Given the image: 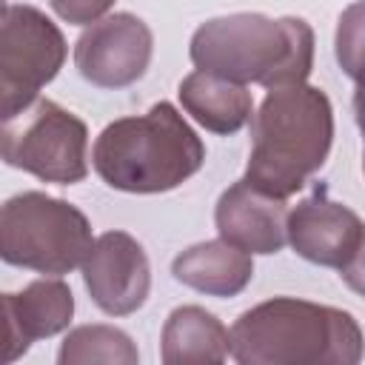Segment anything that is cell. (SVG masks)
Returning <instances> with one entry per match:
<instances>
[{
  "mask_svg": "<svg viewBox=\"0 0 365 365\" xmlns=\"http://www.w3.org/2000/svg\"><path fill=\"white\" fill-rule=\"evenodd\" d=\"M339 277H342V282H345L354 294L365 297V228H362V237H359L356 251H354L351 259L339 268Z\"/></svg>",
  "mask_w": 365,
  "mask_h": 365,
  "instance_id": "obj_19",
  "label": "cell"
},
{
  "mask_svg": "<svg viewBox=\"0 0 365 365\" xmlns=\"http://www.w3.org/2000/svg\"><path fill=\"white\" fill-rule=\"evenodd\" d=\"M334 143V106L308 83L271 88L251 117L245 180L279 200L294 197L314 177Z\"/></svg>",
  "mask_w": 365,
  "mask_h": 365,
  "instance_id": "obj_1",
  "label": "cell"
},
{
  "mask_svg": "<svg viewBox=\"0 0 365 365\" xmlns=\"http://www.w3.org/2000/svg\"><path fill=\"white\" fill-rule=\"evenodd\" d=\"M231 354V331L202 305H180L160 334L165 365H220Z\"/></svg>",
  "mask_w": 365,
  "mask_h": 365,
  "instance_id": "obj_15",
  "label": "cell"
},
{
  "mask_svg": "<svg viewBox=\"0 0 365 365\" xmlns=\"http://www.w3.org/2000/svg\"><path fill=\"white\" fill-rule=\"evenodd\" d=\"M177 282L208 294V297H237L248 288L254 277V259L248 251L220 240H205L180 251L171 262Z\"/></svg>",
  "mask_w": 365,
  "mask_h": 365,
  "instance_id": "obj_13",
  "label": "cell"
},
{
  "mask_svg": "<svg viewBox=\"0 0 365 365\" xmlns=\"http://www.w3.org/2000/svg\"><path fill=\"white\" fill-rule=\"evenodd\" d=\"M365 336L351 311L297 297L265 299L231 325L240 365H356Z\"/></svg>",
  "mask_w": 365,
  "mask_h": 365,
  "instance_id": "obj_2",
  "label": "cell"
},
{
  "mask_svg": "<svg viewBox=\"0 0 365 365\" xmlns=\"http://www.w3.org/2000/svg\"><path fill=\"white\" fill-rule=\"evenodd\" d=\"M180 106L191 114L205 131L214 134H237L254 117V97L242 83L225 80L211 71H191L180 80Z\"/></svg>",
  "mask_w": 365,
  "mask_h": 365,
  "instance_id": "obj_14",
  "label": "cell"
},
{
  "mask_svg": "<svg viewBox=\"0 0 365 365\" xmlns=\"http://www.w3.org/2000/svg\"><path fill=\"white\" fill-rule=\"evenodd\" d=\"M117 0H48L54 14L71 26H91L108 14Z\"/></svg>",
  "mask_w": 365,
  "mask_h": 365,
  "instance_id": "obj_18",
  "label": "cell"
},
{
  "mask_svg": "<svg viewBox=\"0 0 365 365\" xmlns=\"http://www.w3.org/2000/svg\"><path fill=\"white\" fill-rule=\"evenodd\" d=\"M154 54V34L131 11H114L86 26L74 43L80 77L97 88H125L137 83Z\"/></svg>",
  "mask_w": 365,
  "mask_h": 365,
  "instance_id": "obj_8",
  "label": "cell"
},
{
  "mask_svg": "<svg viewBox=\"0 0 365 365\" xmlns=\"http://www.w3.org/2000/svg\"><path fill=\"white\" fill-rule=\"evenodd\" d=\"M0 154L6 165L43 182L74 185L88 174V128L60 103L37 97L11 117H3Z\"/></svg>",
  "mask_w": 365,
  "mask_h": 365,
  "instance_id": "obj_6",
  "label": "cell"
},
{
  "mask_svg": "<svg viewBox=\"0 0 365 365\" xmlns=\"http://www.w3.org/2000/svg\"><path fill=\"white\" fill-rule=\"evenodd\" d=\"M197 68L234 83L282 88L305 83L314 68V29L302 17L237 11L205 20L188 43Z\"/></svg>",
  "mask_w": 365,
  "mask_h": 365,
  "instance_id": "obj_3",
  "label": "cell"
},
{
  "mask_svg": "<svg viewBox=\"0 0 365 365\" xmlns=\"http://www.w3.org/2000/svg\"><path fill=\"white\" fill-rule=\"evenodd\" d=\"M205 163V145L185 117L168 103L145 114L108 123L91 148L97 177L125 194H163L180 188Z\"/></svg>",
  "mask_w": 365,
  "mask_h": 365,
  "instance_id": "obj_4",
  "label": "cell"
},
{
  "mask_svg": "<svg viewBox=\"0 0 365 365\" xmlns=\"http://www.w3.org/2000/svg\"><path fill=\"white\" fill-rule=\"evenodd\" d=\"M334 54L345 77L356 86L365 83V0H354L342 9L334 31Z\"/></svg>",
  "mask_w": 365,
  "mask_h": 365,
  "instance_id": "obj_17",
  "label": "cell"
},
{
  "mask_svg": "<svg viewBox=\"0 0 365 365\" xmlns=\"http://www.w3.org/2000/svg\"><path fill=\"white\" fill-rule=\"evenodd\" d=\"M354 117H356V125H359L362 140H365V83H359L354 91Z\"/></svg>",
  "mask_w": 365,
  "mask_h": 365,
  "instance_id": "obj_20",
  "label": "cell"
},
{
  "mask_svg": "<svg viewBox=\"0 0 365 365\" xmlns=\"http://www.w3.org/2000/svg\"><path fill=\"white\" fill-rule=\"evenodd\" d=\"M3 314H6L3 362L9 365L20 359L34 339L57 336L71 325L74 294L60 277L34 279L20 294H3Z\"/></svg>",
  "mask_w": 365,
  "mask_h": 365,
  "instance_id": "obj_12",
  "label": "cell"
},
{
  "mask_svg": "<svg viewBox=\"0 0 365 365\" xmlns=\"http://www.w3.org/2000/svg\"><path fill=\"white\" fill-rule=\"evenodd\" d=\"M362 220L342 202L331 200L325 185H317L311 197L288 211V242L291 248L322 268H342L359 245Z\"/></svg>",
  "mask_w": 365,
  "mask_h": 365,
  "instance_id": "obj_10",
  "label": "cell"
},
{
  "mask_svg": "<svg viewBox=\"0 0 365 365\" xmlns=\"http://www.w3.org/2000/svg\"><path fill=\"white\" fill-rule=\"evenodd\" d=\"M60 365H137L140 351L131 342V336L123 328L114 325H77L66 334L60 351H57Z\"/></svg>",
  "mask_w": 365,
  "mask_h": 365,
  "instance_id": "obj_16",
  "label": "cell"
},
{
  "mask_svg": "<svg viewBox=\"0 0 365 365\" xmlns=\"http://www.w3.org/2000/svg\"><path fill=\"white\" fill-rule=\"evenodd\" d=\"M68 46L51 17L34 6L9 3L0 23V108L3 117L26 108L40 97L63 63Z\"/></svg>",
  "mask_w": 365,
  "mask_h": 365,
  "instance_id": "obj_7",
  "label": "cell"
},
{
  "mask_svg": "<svg viewBox=\"0 0 365 365\" xmlns=\"http://www.w3.org/2000/svg\"><path fill=\"white\" fill-rule=\"evenodd\" d=\"M88 217L46 191H20L0 208V257L14 268L63 277L88 257Z\"/></svg>",
  "mask_w": 365,
  "mask_h": 365,
  "instance_id": "obj_5",
  "label": "cell"
},
{
  "mask_svg": "<svg viewBox=\"0 0 365 365\" xmlns=\"http://www.w3.org/2000/svg\"><path fill=\"white\" fill-rule=\"evenodd\" d=\"M214 225L220 237L248 254H277L288 242V208L285 200L265 194L245 177L231 182L214 208Z\"/></svg>",
  "mask_w": 365,
  "mask_h": 365,
  "instance_id": "obj_11",
  "label": "cell"
},
{
  "mask_svg": "<svg viewBox=\"0 0 365 365\" xmlns=\"http://www.w3.org/2000/svg\"><path fill=\"white\" fill-rule=\"evenodd\" d=\"M83 285L91 302L108 317L140 311L151 291V265L145 248L128 231H106L83 259Z\"/></svg>",
  "mask_w": 365,
  "mask_h": 365,
  "instance_id": "obj_9",
  "label": "cell"
}]
</instances>
